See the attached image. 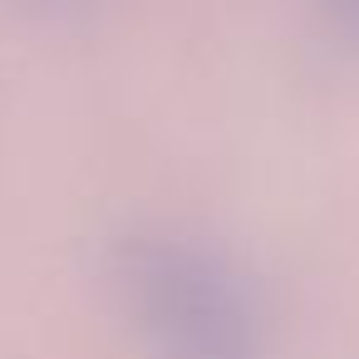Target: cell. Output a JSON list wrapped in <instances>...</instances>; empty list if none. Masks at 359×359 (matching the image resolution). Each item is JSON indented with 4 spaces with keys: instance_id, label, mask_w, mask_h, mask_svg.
<instances>
[{
    "instance_id": "6da1fadb",
    "label": "cell",
    "mask_w": 359,
    "mask_h": 359,
    "mask_svg": "<svg viewBox=\"0 0 359 359\" xmlns=\"http://www.w3.org/2000/svg\"><path fill=\"white\" fill-rule=\"evenodd\" d=\"M118 290L158 359H261V310L251 285L197 236H133L118 251Z\"/></svg>"
}]
</instances>
